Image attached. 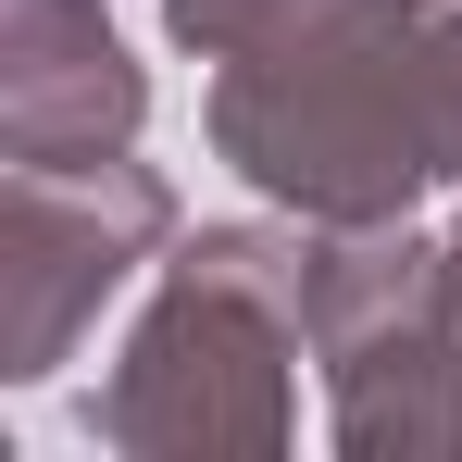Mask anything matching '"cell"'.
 I'll return each instance as SVG.
<instances>
[{
    "label": "cell",
    "instance_id": "3957f363",
    "mask_svg": "<svg viewBox=\"0 0 462 462\" xmlns=\"http://www.w3.org/2000/svg\"><path fill=\"white\" fill-rule=\"evenodd\" d=\"M312 375L350 462H462V275L412 213L312 226Z\"/></svg>",
    "mask_w": 462,
    "mask_h": 462
},
{
    "label": "cell",
    "instance_id": "7a4b0ae2",
    "mask_svg": "<svg viewBox=\"0 0 462 462\" xmlns=\"http://www.w3.org/2000/svg\"><path fill=\"white\" fill-rule=\"evenodd\" d=\"M312 363V226H200L162 250L88 438L113 462H275L300 438Z\"/></svg>",
    "mask_w": 462,
    "mask_h": 462
},
{
    "label": "cell",
    "instance_id": "52a82bcc",
    "mask_svg": "<svg viewBox=\"0 0 462 462\" xmlns=\"http://www.w3.org/2000/svg\"><path fill=\"white\" fill-rule=\"evenodd\" d=\"M438 88H450V175H462V0H450V25H438Z\"/></svg>",
    "mask_w": 462,
    "mask_h": 462
},
{
    "label": "cell",
    "instance_id": "8992f818",
    "mask_svg": "<svg viewBox=\"0 0 462 462\" xmlns=\"http://www.w3.org/2000/svg\"><path fill=\"white\" fill-rule=\"evenodd\" d=\"M250 25H275V0H162V38H175V51H200V63H226Z\"/></svg>",
    "mask_w": 462,
    "mask_h": 462
},
{
    "label": "cell",
    "instance_id": "5b68a950",
    "mask_svg": "<svg viewBox=\"0 0 462 462\" xmlns=\"http://www.w3.org/2000/svg\"><path fill=\"white\" fill-rule=\"evenodd\" d=\"M138 125L151 76L100 0H0V162H113Z\"/></svg>",
    "mask_w": 462,
    "mask_h": 462
},
{
    "label": "cell",
    "instance_id": "277c9868",
    "mask_svg": "<svg viewBox=\"0 0 462 462\" xmlns=\"http://www.w3.org/2000/svg\"><path fill=\"white\" fill-rule=\"evenodd\" d=\"M175 250V188L138 151L113 162H0V375L38 387L76 363L100 300Z\"/></svg>",
    "mask_w": 462,
    "mask_h": 462
},
{
    "label": "cell",
    "instance_id": "6da1fadb",
    "mask_svg": "<svg viewBox=\"0 0 462 462\" xmlns=\"http://www.w3.org/2000/svg\"><path fill=\"white\" fill-rule=\"evenodd\" d=\"M450 0H275L213 63V162L300 226H387L450 188V88H438Z\"/></svg>",
    "mask_w": 462,
    "mask_h": 462
},
{
    "label": "cell",
    "instance_id": "ba28073f",
    "mask_svg": "<svg viewBox=\"0 0 462 462\" xmlns=\"http://www.w3.org/2000/svg\"><path fill=\"white\" fill-rule=\"evenodd\" d=\"M438 237H450V275H462V213H450V226H438Z\"/></svg>",
    "mask_w": 462,
    "mask_h": 462
}]
</instances>
